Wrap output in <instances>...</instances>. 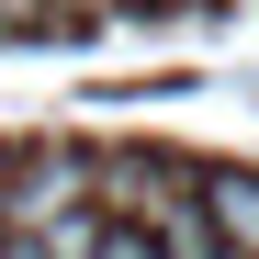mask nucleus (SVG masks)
Here are the masks:
<instances>
[{
    "instance_id": "obj_4",
    "label": "nucleus",
    "mask_w": 259,
    "mask_h": 259,
    "mask_svg": "<svg viewBox=\"0 0 259 259\" xmlns=\"http://www.w3.org/2000/svg\"><path fill=\"white\" fill-rule=\"evenodd\" d=\"M91 248H102V226H91V214H68L57 237H0V259H91Z\"/></svg>"
},
{
    "instance_id": "obj_2",
    "label": "nucleus",
    "mask_w": 259,
    "mask_h": 259,
    "mask_svg": "<svg viewBox=\"0 0 259 259\" xmlns=\"http://www.w3.org/2000/svg\"><path fill=\"white\" fill-rule=\"evenodd\" d=\"M136 226H147L169 259H226V226H214V203H192L181 181H169V169H158V192L136 203Z\"/></svg>"
},
{
    "instance_id": "obj_6",
    "label": "nucleus",
    "mask_w": 259,
    "mask_h": 259,
    "mask_svg": "<svg viewBox=\"0 0 259 259\" xmlns=\"http://www.w3.org/2000/svg\"><path fill=\"white\" fill-rule=\"evenodd\" d=\"M57 23V0H0V34H46Z\"/></svg>"
},
{
    "instance_id": "obj_1",
    "label": "nucleus",
    "mask_w": 259,
    "mask_h": 259,
    "mask_svg": "<svg viewBox=\"0 0 259 259\" xmlns=\"http://www.w3.org/2000/svg\"><path fill=\"white\" fill-rule=\"evenodd\" d=\"M91 192H102V158H79V147H34V158H12V237H57Z\"/></svg>"
},
{
    "instance_id": "obj_3",
    "label": "nucleus",
    "mask_w": 259,
    "mask_h": 259,
    "mask_svg": "<svg viewBox=\"0 0 259 259\" xmlns=\"http://www.w3.org/2000/svg\"><path fill=\"white\" fill-rule=\"evenodd\" d=\"M203 203H214V226H226V248L259 259V181H237V169H226V181H203Z\"/></svg>"
},
{
    "instance_id": "obj_5",
    "label": "nucleus",
    "mask_w": 259,
    "mask_h": 259,
    "mask_svg": "<svg viewBox=\"0 0 259 259\" xmlns=\"http://www.w3.org/2000/svg\"><path fill=\"white\" fill-rule=\"evenodd\" d=\"M91 259H169V248H158L147 226H102V248H91Z\"/></svg>"
},
{
    "instance_id": "obj_7",
    "label": "nucleus",
    "mask_w": 259,
    "mask_h": 259,
    "mask_svg": "<svg viewBox=\"0 0 259 259\" xmlns=\"http://www.w3.org/2000/svg\"><path fill=\"white\" fill-rule=\"evenodd\" d=\"M0 237H12V158H0Z\"/></svg>"
}]
</instances>
